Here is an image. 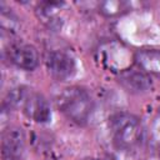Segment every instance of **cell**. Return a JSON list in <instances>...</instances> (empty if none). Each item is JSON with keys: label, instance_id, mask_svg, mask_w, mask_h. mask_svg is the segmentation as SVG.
<instances>
[{"label": "cell", "instance_id": "6da1fadb", "mask_svg": "<svg viewBox=\"0 0 160 160\" xmlns=\"http://www.w3.org/2000/svg\"><path fill=\"white\" fill-rule=\"evenodd\" d=\"M56 106L72 122L84 125L92 110V100L89 92L79 86L64 89L56 96Z\"/></svg>", "mask_w": 160, "mask_h": 160}, {"label": "cell", "instance_id": "7a4b0ae2", "mask_svg": "<svg viewBox=\"0 0 160 160\" xmlns=\"http://www.w3.org/2000/svg\"><path fill=\"white\" fill-rule=\"evenodd\" d=\"M110 129L112 131L114 142L119 149L130 150L135 148L142 136L140 120L128 112H119L111 116Z\"/></svg>", "mask_w": 160, "mask_h": 160}, {"label": "cell", "instance_id": "3957f363", "mask_svg": "<svg viewBox=\"0 0 160 160\" xmlns=\"http://www.w3.org/2000/svg\"><path fill=\"white\" fill-rule=\"evenodd\" d=\"M98 59L109 71L121 74L131 68V64L134 62V54L122 42L111 40L99 48Z\"/></svg>", "mask_w": 160, "mask_h": 160}, {"label": "cell", "instance_id": "277c9868", "mask_svg": "<svg viewBox=\"0 0 160 160\" xmlns=\"http://www.w3.org/2000/svg\"><path fill=\"white\" fill-rule=\"evenodd\" d=\"M45 64L50 75L56 80H66L71 78L76 69L74 58L62 50L50 51L46 56Z\"/></svg>", "mask_w": 160, "mask_h": 160}, {"label": "cell", "instance_id": "5b68a950", "mask_svg": "<svg viewBox=\"0 0 160 160\" xmlns=\"http://www.w3.org/2000/svg\"><path fill=\"white\" fill-rule=\"evenodd\" d=\"M25 154V134L21 128L11 126L2 132V160H21Z\"/></svg>", "mask_w": 160, "mask_h": 160}, {"label": "cell", "instance_id": "8992f818", "mask_svg": "<svg viewBox=\"0 0 160 160\" xmlns=\"http://www.w3.org/2000/svg\"><path fill=\"white\" fill-rule=\"evenodd\" d=\"M119 82L126 91L132 94L146 92L152 86L150 75H148L139 68H130L119 74Z\"/></svg>", "mask_w": 160, "mask_h": 160}, {"label": "cell", "instance_id": "52a82bcc", "mask_svg": "<svg viewBox=\"0 0 160 160\" xmlns=\"http://www.w3.org/2000/svg\"><path fill=\"white\" fill-rule=\"evenodd\" d=\"M25 115L40 124L48 122L51 119V110L48 100L44 95L39 92H30L28 94L24 105H22Z\"/></svg>", "mask_w": 160, "mask_h": 160}, {"label": "cell", "instance_id": "ba28073f", "mask_svg": "<svg viewBox=\"0 0 160 160\" xmlns=\"http://www.w3.org/2000/svg\"><path fill=\"white\" fill-rule=\"evenodd\" d=\"M9 60L19 69L31 71L39 64V54L32 45L15 44L9 49Z\"/></svg>", "mask_w": 160, "mask_h": 160}, {"label": "cell", "instance_id": "9c48e42d", "mask_svg": "<svg viewBox=\"0 0 160 160\" xmlns=\"http://www.w3.org/2000/svg\"><path fill=\"white\" fill-rule=\"evenodd\" d=\"M134 62L148 75L160 76V50L141 49L134 52Z\"/></svg>", "mask_w": 160, "mask_h": 160}, {"label": "cell", "instance_id": "30bf717a", "mask_svg": "<svg viewBox=\"0 0 160 160\" xmlns=\"http://www.w3.org/2000/svg\"><path fill=\"white\" fill-rule=\"evenodd\" d=\"M64 6V2L59 1H42L38 5L36 14L39 19L48 26H54L58 24V12Z\"/></svg>", "mask_w": 160, "mask_h": 160}, {"label": "cell", "instance_id": "8fae6325", "mask_svg": "<svg viewBox=\"0 0 160 160\" xmlns=\"http://www.w3.org/2000/svg\"><path fill=\"white\" fill-rule=\"evenodd\" d=\"M98 10L105 18H116L128 12L130 10V4L122 0H108L99 2Z\"/></svg>", "mask_w": 160, "mask_h": 160}, {"label": "cell", "instance_id": "7c38bea8", "mask_svg": "<svg viewBox=\"0 0 160 160\" xmlns=\"http://www.w3.org/2000/svg\"><path fill=\"white\" fill-rule=\"evenodd\" d=\"M28 94L29 92L25 86H18V88L11 89L4 99V102H2L4 109L12 110V109L18 108L19 105H24V101H25Z\"/></svg>", "mask_w": 160, "mask_h": 160}, {"label": "cell", "instance_id": "4fadbf2b", "mask_svg": "<svg viewBox=\"0 0 160 160\" xmlns=\"http://www.w3.org/2000/svg\"><path fill=\"white\" fill-rule=\"evenodd\" d=\"M86 160H104V159H86Z\"/></svg>", "mask_w": 160, "mask_h": 160}, {"label": "cell", "instance_id": "5bb4252c", "mask_svg": "<svg viewBox=\"0 0 160 160\" xmlns=\"http://www.w3.org/2000/svg\"><path fill=\"white\" fill-rule=\"evenodd\" d=\"M48 160H56V159H52V158H51V159H48Z\"/></svg>", "mask_w": 160, "mask_h": 160}]
</instances>
